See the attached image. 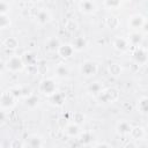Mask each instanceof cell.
Instances as JSON below:
<instances>
[{"label": "cell", "instance_id": "9", "mask_svg": "<svg viewBox=\"0 0 148 148\" xmlns=\"http://www.w3.org/2000/svg\"><path fill=\"white\" fill-rule=\"evenodd\" d=\"M132 124L127 120H120L116 124V132L119 134V135H130L131 133V130H132Z\"/></svg>", "mask_w": 148, "mask_h": 148}, {"label": "cell", "instance_id": "17", "mask_svg": "<svg viewBox=\"0 0 148 148\" xmlns=\"http://www.w3.org/2000/svg\"><path fill=\"white\" fill-rule=\"evenodd\" d=\"M39 97L37 95H34V94H30L28 95L25 98H24V105L28 108V109H35L39 105Z\"/></svg>", "mask_w": 148, "mask_h": 148}, {"label": "cell", "instance_id": "36", "mask_svg": "<svg viewBox=\"0 0 148 148\" xmlns=\"http://www.w3.org/2000/svg\"><path fill=\"white\" fill-rule=\"evenodd\" d=\"M141 30L145 32V34H148V20H145L142 27H141Z\"/></svg>", "mask_w": 148, "mask_h": 148}, {"label": "cell", "instance_id": "24", "mask_svg": "<svg viewBox=\"0 0 148 148\" xmlns=\"http://www.w3.org/2000/svg\"><path fill=\"white\" fill-rule=\"evenodd\" d=\"M54 73H56V75L58 76V77H66L67 75H68V68H67V66L65 65V64H62V62H60V64H58L57 66H56V68H54Z\"/></svg>", "mask_w": 148, "mask_h": 148}, {"label": "cell", "instance_id": "1", "mask_svg": "<svg viewBox=\"0 0 148 148\" xmlns=\"http://www.w3.org/2000/svg\"><path fill=\"white\" fill-rule=\"evenodd\" d=\"M97 99L103 103V104H109V103H114L119 99V91L117 88L109 87L106 89H103L98 95Z\"/></svg>", "mask_w": 148, "mask_h": 148}, {"label": "cell", "instance_id": "7", "mask_svg": "<svg viewBox=\"0 0 148 148\" xmlns=\"http://www.w3.org/2000/svg\"><path fill=\"white\" fill-rule=\"evenodd\" d=\"M23 143H24V147H29V148H40L45 145L43 139L37 134L29 135L25 139V142H23Z\"/></svg>", "mask_w": 148, "mask_h": 148}, {"label": "cell", "instance_id": "18", "mask_svg": "<svg viewBox=\"0 0 148 148\" xmlns=\"http://www.w3.org/2000/svg\"><path fill=\"white\" fill-rule=\"evenodd\" d=\"M127 39L132 46H140L143 40V37H142V34H140L139 31H133L128 35Z\"/></svg>", "mask_w": 148, "mask_h": 148}, {"label": "cell", "instance_id": "28", "mask_svg": "<svg viewBox=\"0 0 148 148\" xmlns=\"http://www.w3.org/2000/svg\"><path fill=\"white\" fill-rule=\"evenodd\" d=\"M73 123H75V124H77V125H82V124H84V121H86V116L83 114V112H80V111H77V112H74L73 113Z\"/></svg>", "mask_w": 148, "mask_h": 148}, {"label": "cell", "instance_id": "23", "mask_svg": "<svg viewBox=\"0 0 148 148\" xmlns=\"http://www.w3.org/2000/svg\"><path fill=\"white\" fill-rule=\"evenodd\" d=\"M87 90H88V92H89V94L97 96V95H98L103 89H102V84H101L98 81H94V82H91V83H89V84H88Z\"/></svg>", "mask_w": 148, "mask_h": 148}, {"label": "cell", "instance_id": "15", "mask_svg": "<svg viewBox=\"0 0 148 148\" xmlns=\"http://www.w3.org/2000/svg\"><path fill=\"white\" fill-rule=\"evenodd\" d=\"M49 99H50V103L54 106H61L64 103H65V95L60 91H56L54 94H52L51 96H49Z\"/></svg>", "mask_w": 148, "mask_h": 148}, {"label": "cell", "instance_id": "30", "mask_svg": "<svg viewBox=\"0 0 148 148\" xmlns=\"http://www.w3.org/2000/svg\"><path fill=\"white\" fill-rule=\"evenodd\" d=\"M10 25V18L8 14H0V28L6 29Z\"/></svg>", "mask_w": 148, "mask_h": 148}, {"label": "cell", "instance_id": "27", "mask_svg": "<svg viewBox=\"0 0 148 148\" xmlns=\"http://www.w3.org/2000/svg\"><path fill=\"white\" fill-rule=\"evenodd\" d=\"M123 0H103V3L109 9H117L121 6Z\"/></svg>", "mask_w": 148, "mask_h": 148}, {"label": "cell", "instance_id": "33", "mask_svg": "<svg viewBox=\"0 0 148 148\" xmlns=\"http://www.w3.org/2000/svg\"><path fill=\"white\" fill-rule=\"evenodd\" d=\"M9 12V5L6 2V0H1L0 2V14H8Z\"/></svg>", "mask_w": 148, "mask_h": 148}, {"label": "cell", "instance_id": "10", "mask_svg": "<svg viewBox=\"0 0 148 148\" xmlns=\"http://www.w3.org/2000/svg\"><path fill=\"white\" fill-rule=\"evenodd\" d=\"M74 51H75V50H74V47L72 46V44L65 43V44H60V46H59L58 50H57V53H58L61 58L68 59V58H71V57L73 56Z\"/></svg>", "mask_w": 148, "mask_h": 148}, {"label": "cell", "instance_id": "26", "mask_svg": "<svg viewBox=\"0 0 148 148\" xmlns=\"http://www.w3.org/2000/svg\"><path fill=\"white\" fill-rule=\"evenodd\" d=\"M136 108H138V110H139L141 113H148V97H146V96L141 97V98L138 101Z\"/></svg>", "mask_w": 148, "mask_h": 148}, {"label": "cell", "instance_id": "6", "mask_svg": "<svg viewBox=\"0 0 148 148\" xmlns=\"http://www.w3.org/2000/svg\"><path fill=\"white\" fill-rule=\"evenodd\" d=\"M132 56H133V60L138 65H145L148 61V51L145 47L136 46V49L134 50Z\"/></svg>", "mask_w": 148, "mask_h": 148}, {"label": "cell", "instance_id": "8", "mask_svg": "<svg viewBox=\"0 0 148 148\" xmlns=\"http://www.w3.org/2000/svg\"><path fill=\"white\" fill-rule=\"evenodd\" d=\"M112 46L118 52H126L130 49L131 44H130L127 38H125V37H117V38H114V40L112 43Z\"/></svg>", "mask_w": 148, "mask_h": 148}, {"label": "cell", "instance_id": "16", "mask_svg": "<svg viewBox=\"0 0 148 148\" xmlns=\"http://www.w3.org/2000/svg\"><path fill=\"white\" fill-rule=\"evenodd\" d=\"M36 20L39 24H46L51 21V14L47 9H40L36 14Z\"/></svg>", "mask_w": 148, "mask_h": 148}, {"label": "cell", "instance_id": "31", "mask_svg": "<svg viewBox=\"0 0 148 148\" xmlns=\"http://www.w3.org/2000/svg\"><path fill=\"white\" fill-rule=\"evenodd\" d=\"M66 29L69 31V32H74L77 30V23L74 21V20H69L67 23H66Z\"/></svg>", "mask_w": 148, "mask_h": 148}, {"label": "cell", "instance_id": "14", "mask_svg": "<svg viewBox=\"0 0 148 148\" xmlns=\"http://www.w3.org/2000/svg\"><path fill=\"white\" fill-rule=\"evenodd\" d=\"M145 135H146V131L141 126H133L131 130V133H130V136L132 138L133 141L142 140L145 138Z\"/></svg>", "mask_w": 148, "mask_h": 148}, {"label": "cell", "instance_id": "38", "mask_svg": "<svg viewBox=\"0 0 148 148\" xmlns=\"http://www.w3.org/2000/svg\"><path fill=\"white\" fill-rule=\"evenodd\" d=\"M30 2H32V3H36V2H39L40 0H29Z\"/></svg>", "mask_w": 148, "mask_h": 148}, {"label": "cell", "instance_id": "34", "mask_svg": "<svg viewBox=\"0 0 148 148\" xmlns=\"http://www.w3.org/2000/svg\"><path fill=\"white\" fill-rule=\"evenodd\" d=\"M9 90H10V91L13 92V95L16 96L17 98L23 95V88H21V87H13V88H10Z\"/></svg>", "mask_w": 148, "mask_h": 148}, {"label": "cell", "instance_id": "2", "mask_svg": "<svg viewBox=\"0 0 148 148\" xmlns=\"http://www.w3.org/2000/svg\"><path fill=\"white\" fill-rule=\"evenodd\" d=\"M38 90L40 94H43L45 96H51L52 94L58 91V88H57L56 81L52 77H45L39 82Z\"/></svg>", "mask_w": 148, "mask_h": 148}, {"label": "cell", "instance_id": "4", "mask_svg": "<svg viewBox=\"0 0 148 148\" xmlns=\"http://www.w3.org/2000/svg\"><path fill=\"white\" fill-rule=\"evenodd\" d=\"M80 72L83 76H87V77L94 76L98 72V65L92 60H84L80 65Z\"/></svg>", "mask_w": 148, "mask_h": 148}, {"label": "cell", "instance_id": "20", "mask_svg": "<svg viewBox=\"0 0 148 148\" xmlns=\"http://www.w3.org/2000/svg\"><path fill=\"white\" fill-rule=\"evenodd\" d=\"M108 71H109V74L111 76H114V77H118L121 75L123 73V67L118 64V62H111L108 67Z\"/></svg>", "mask_w": 148, "mask_h": 148}, {"label": "cell", "instance_id": "37", "mask_svg": "<svg viewBox=\"0 0 148 148\" xmlns=\"http://www.w3.org/2000/svg\"><path fill=\"white\" fill-rule=\"evenodd\" d=\"M125 147H136V143H132V142H130V143H126Z\"/></svg>", "mask_w": 148, "mask_h": 148}, {"label": "cell", "instance_id": "5", "mask_svg": "<svg viewBox=\"0 0 148 148\" xmlns=\"http://www.w3.org/2000/svg\"><path fill=\"white\" fill-rule=\"evenodd\" d=\"M16 99H17V97L14 96L10 90L3 91L1 94V97H0V106H1V109L2 110L13 109L16 105Z\"/></svg>", "mask_w": 148, "mask_h": 148}, {"label": "cell", "instance_id": "35", "mask_svg": "<svg viewBox=\"0 0 148 148\" xmlns=\"http://www.w3.org/2000/svg\"><path fill=\"white\" fill-rule=\"evenodd\" d=\"M91 146H94V147H111V145L106 143V142H96V143H94Z\"/></svg>", "mask_w": 148, "mask_h": 148}, {"label": "cell", "instance_id": "12", "mask_svg": "<svg viewBox=\"0 0 148 148\" xmlns=\"http://www.w3.org/2000/svg\"><path fill=\"white\" fill-rule=\"evenodd\" d=\"M145 20L146 18L141 14H133L128 17V27L132 29H141Z\"/></svg>", "mask_w": 148, "mask_h": 148}, {"label": "cell", "instance_id": "3", "mask_svg": "<svg viewBox=\"0 0 148 148\" xmlns=\"http://www.w3.org/2000/svg\"><path fill=\"white\" fill-rule=\"evenodd\" d=\"M5 66L9 72L16 73V72L23 71L24 67H25V64H24V61L22 59V56H12V57H9L7 59Z\"/></svg>", "mask_w": 148, "mask_h": 148}, {"label": "cell", "instance_id": "11", "mask_svg": "<svg viewBox=\"0 0 148 148\" xmlns=\"http://www.w3.org/2000/svg\"><path fill=\"white\" fill-rule=\"evenodd\" d=\"M79 8L83 14H92L96 10V3L92 0H81L79 2Z\"/></svg>", "mask_w": 148, "mask_h": 148}, {"label": "cell", "instance_id": "39", "mask_svg": "<svg viewBox=\"0 0 148 148\" xmlns=\"http://www.w3.org/2000/svg\"><path fill=\"white\" fill-rule=\"evenodd\" d=\"M123 1H127V0H123Z\"/></svg>", "mask_w": 148, "mask_h": 148}, {"label": "cell", "instance_id": "21", "mask_svg": "<svg viewBox=\"0 0 148 148\" xmlns=\"http://www.w3.org/2000/svg\"><path fill=\"white\" fill-rule=\"evenodd\" d=\"M105 25H106L108 28L114 30V29L119 28V25H120V20H119L117 16H114V15H110V16H108V17L105 18Z\"/></svg>", "mask_w": 148, "mask_h": 148}, {"label": "cell", "instance_id": "19", "mask_svg": "<svg viewBox=\"0 0 148 148\" xmlns=\"http://www.w3.org/2000/svg\"><path fill=\"white\" fill-rule=\"evenodd\" d=\"M72 46L74 47V50L75 51H82V50H84L86 49V46H87V40H86V38L84 37H82V36H79V37H75L73 40H72Z\"/></svg>", "mask_w": 148, "mask_h": 148}, {"label": "cell", "instance_id": "29", "mask_svg": "<svg viewBox=\"0 0 148 148\" xmlns=\"http://www.w3.org/2000/svg\"><path fill=\"white\" fill-rule=\"evenodd\" d=\"M47 49L50 50V51H57L58 50V47L60 46V42H59V39L58 38H56V37H52V38H50L49 40H47Z\"/></svg>", "mask_w": 148, "mask_h": 148}, {"label": "cell", "instance_id": "13", "mask_svg": "<svg viewBox=\"0 0 148 148\" xmlns=\"http://www.w3.org/2000/svg\"><path fill=\"white\" fill-rule=\"evenodd\" d=\"M65 134L67 136H71V138H75V136H79L80 133H81V130H80V125L75 124V123H69L65 126Z\"/></svg>", "mask_w": 148, "mask_h": 148}, {"label": "cell", "instance_id": "32", "mask_svg": "<svg viewBox=\"0 0 148 148\" xmlns=\"http://www.w3.org/2000/svg\"><path fill=\"white\" fill-rule=\"evenodd\" d=\"M36 71H37L39 74L45 75V74L47 73V66H46L44 62H40V64L36 65Z\"/></svg>", "mask_w": 148, "mask_h": 148}, {"label": "cell", "instance_id": "40", "mask_svg": "<svg viewBox=\"0 0 148 148\" xmlns=\"http://www.w3.org/2000/svg\"><path fill=\"white\" fill-rule=\"evenodd\" d=\"M80 1H81V0H80Z\"/></svg>", "mask_w": 148, "mask_h": 148}, {"label": "cell", "instance_id": "25", "mask_svg": "<svg viewBox=\"0 0 148 148\" xmlns=\"http://www.w3.org/2000/svg\"><path fill=\"white\" fill-rule=\"evenodd\" d=\"M3 46L9 50H15L18 47V40L16 37H7L3 40Z\"/></svg>", "mask_w": 148, "mask_h": 148}, {"label": "cell", "instance_id": "22", "mask_svg": "<svg viewBox=\"0 0 148 148\" xmlns=\"http://www.w3.org/2000/svg\"><path fill=\"white\" fill-rule=\"evenodd\" d=\"M22 59H23L25 66H28V67H29V66H36V65H35L36 61H37L36 56H35L32 52H30V51L24 52V53L22 54Z\"/></svg>", "mask_w": 148, "mask_h": 148}]
</instances>
